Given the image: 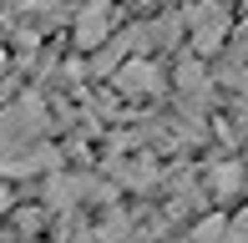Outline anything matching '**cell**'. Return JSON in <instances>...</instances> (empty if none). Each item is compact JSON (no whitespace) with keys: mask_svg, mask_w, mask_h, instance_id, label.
Listing matches in <instances>:
<instances>
[{"mask_svg":"<svg viewBox=\"0 0 248 243\" xmlns=\"http://www.w3.org/2000/svg\"><path fill=\"white\" fill-rule=\"evenodd\" d=\"M183 51L198 61H218V51L238 36V10L233 5H213V0H187L183 10Z\"/></svg>","mask_w":248,"mask_h":243,"instance_id":"1","label":"cell"},{"mask_svg":"<svg viewBox=\"0 0 248 243\" xmlns=\"http://www.w3.org/2000/svg\"><path fill=\"white\" fill-rule=\"evenodd\" d=\"M31 142H51V106L36 91H16L0 106V152L31 147Z\"/></svg>","mask_w":248,"mask_h":243,"instance_id":"2","label":"cell"},{"mask_svg":"<svg viewBox=\"0 0 248 243\" xmlns=\"http://www.w3.org/2000/svg\"><path fill=\"white\" fill-rule=\"evenodd\" d=\"M111 91L122 102H162L167 96V66L152 56H127L111 71Z\"/></svg>","mask_w":248,"mask_h":243,"instance_id":"3","label":"cell"},{"mask_svg":"<svg viewBox=\"0 0 248 243\" xmlns=\"http://www.w3.org/2000/svg\"><path fill=\"white\" fill-rule=\"evenodd\" d=\"M66 167V147L61 142H31V147H10L0 152V182H26V178H51Z\"/></svg>","mask_w":248,"mask_h":243,"instance_id":"4","label":"cell"},{"mask_svg":"<svg viewBox=\"0 0 248 243\" xmlns=\"http://www.w3.org/2000/svg\"><path fill=\"white\" fill-rule=\"evenodd\" d=\"M111 36H117V0H81L76 15H71V41H76V51L92 56V51L107 46Z\"/></svg>","mask_w":248,"mask_h":243,"instance_id":"5","label":"cell"},{"mask_svg":"<svg viewBox=\"0 0 248 243\" xmlns=\"http://www.w3.org/2000/svg\"><path fill=\"white\" fill-rule=\"evenodd\" d=\"M111 172H117V187H132V193H152L162 182V167H157V157H147V152L111 162Z\"/></svg>","mask_w":248,"mask_h":243,"instance_id":"6","label":"cell"},{"mask_svg":"<svg viewBox=\"0 0 248 243\" xmlns=\"http://www.w3.org/2000/svg\"><path fill=\"white\" fill-rule=\"evenodd\" d=\"M122 61H127V41H122V30H117L107 46H96L92 56H86V71H92V76H101V81H111V71H117Z\"/></svg>","mask_w":248,"mask_h":243,"instance_id":"7","label":"cell"},{"mask_svg":"<svg viewBox=\"0 0 248 243\" xmlns=\"http://www.w3.org/2000/svg\"><path fill=\"white\" fill-rule=\"evenodd\" d=\"M223 223H228V213H202L187 238H193V243H218L223 238Z\"/></svg>","mask_w":248,"mask_h":243,"instance_id":"8","label":"cell"},{"mask_svg":"<svg viewBox=\"0 0 248 243\" xmlns=\"http://www.w3.org/2000/svg\"><path fill=\"white\" fill-rule=\"evenodd\" d=\"M218 243H248V213L243 208H233L228 213V223H223V238Z\"/></svg>","mask_w":248,"mask_h":243,"instance_id":"9","label":"cell"},{"mask_svg":"<svg viewBox=\"0 0 248 243\" xmlns=\"http://www.w3.org/2000/svg\"><path fill=\"white\" fill-rule=\"evenodd\" d=\"M127 5H137V10H157L162 0H127Z\"/></svg>","mask_w":248,"mask_h":243,"instance_id":"10","label":"cell"},{"mask_svg":"<svg viewBox=\"0 0 248 243\" xmlns=\"http://www.w3.org/2000/svg\"><path fill=\"white\" fill-rule=\"evenodd\" d=\"M0 243H16V238H0ZM31 243H51V238H31Z\"/></svg>","mask_w":248,"mask_h":243,"instance_id":"11","label":"cell"}]
</instances>
